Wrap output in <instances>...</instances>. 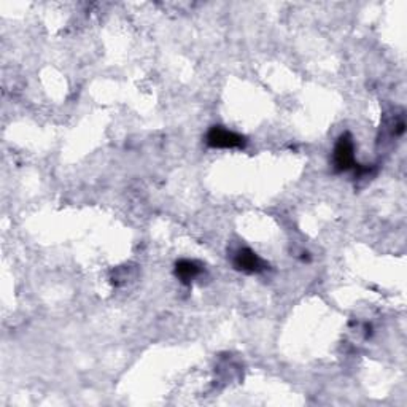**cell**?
I'll return each mask as SVG.
<instances>
[{"instance_id":"obj_1","label":"cell","mask_w":407,"mask_h":407,"mask_svg":"<svg viewBox=\"0 0 407 407\" xmlns=\"http://www.w3.org/2000/svg\"><path fill=\"white\" fill-rule=\"evenodd\" d=\"M333 161L338 172L349 171L355 166V144L350 134H344L339 137L334 148Z\"/></svg>"},{"instance_id":"obj_2","label":"cell","mask_w":407,"mask_h":407,"mask_svg":"<svg viewBox=\"0 0 407 407\" xmlns=\"http://www.w3.org/2000/svg\"><path fill=\"white\" fill-rule=\"evenodd\" d=\"M207 144L211 148H241L245 139L223 126H214L207 134Z\"/></svg>"},{"instance_id":"obj_3","label":"cell","mask_w":407,"mask_h":407,"mask_svg":"<svg viewBox=\"0 0 407 407\" xmlns=\"http://www.w3.org/2000/svg\"><path fill=\"white\" fill-rule=\"evenodd\" d=\"M234 266L239 270H243V272L253 274L259 272V270L264 269L263 259L258 257L257 253L252 252L250 248H242L234 254Z\"/></svg>"},{"instance_id":"obj_4","label":"cell","mask_w":407,"mask_h":407,"mask_svg":"<svg viewBox=\"0 0 407 407\" xmlns=\"http://www.w3.org/2000/svg\"><path fill=\"white\" fill-rule=\"evenodd\" d=\"M175 274L183 284H189V282L196 279V277L200 274V268L194 261L182 259V261H178L175 266Z\"/></svg>"}]
</instances>
